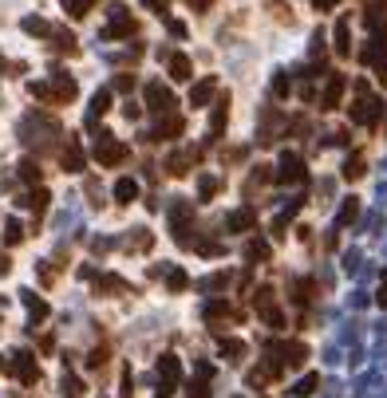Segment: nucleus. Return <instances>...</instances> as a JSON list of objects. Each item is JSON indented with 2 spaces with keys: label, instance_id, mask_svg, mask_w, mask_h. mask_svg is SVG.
<instances>
[{
  "label": "nucleus",
  "instance_id": "f257e3e1",
  "mask_svg": "<svg viewBox=\"0 0 387 398\" xmlns=\"http://www.w3.org/2000/svg\"><path fill=\"white\" fill-rule=\"evenodd\" d=\"M32 95L44 99V103H71L75 99V79L60 75L56 83H32Z\"/></svg>",
  "mask_w": 387,
  "mask_h": 398
},
{
  "label": "nucleus",
  "instance_id": "f03ea898",
  "mask_svg": "<svg viewBox=\"0 0 387 398\" xmlns=\"http://www.w3.org/2000/svg\"><path fill=\"white\" fill-rule=\"evenodd\" d=\"M95 158H99V166H107V170H115V166H123V162L130 158V150L119 138H111V134H103L95 142Z\"/></svg>",
  "mask_w": 387,
  "mask_h": 398
},
{
  "label": "nucleus",
  "instance_id": "7ed1b4c3",
  "mask_svg": "<svg viewBox=\"0 0 387 398\" xmlns=\"http://www.w3.org/2000/svg\"><path fill=\"white\" fill-rule=\"evenodd\" d=\"M253 308H257V316L265 319L269 327H285V312L277 308L273 288H257V296H253Z\"/></svg>",
  "mask_w": 387,
  "mask_h": 398
},
{
  "label": "nucleus",
  "instance_id": "20e7f679",
  "mask_svg": "<svg viewBox=\"0 0 387 398\" xmlns=\"http://www.w3.org/2000/svg\"><path fill=\"white\" fill-rule=\"evenodd\" d=\"M8 371L16 375L24 386H36L40 382V366H36V355H28V351H16L12 355V363H8Z\"/></svg>",
  "mask_w": 387,
  "mask_h": 398
},
{
  "label": "nucleus",
  "instance_id": "39448f33",
  "mask_svg": "<svg viewBox=\"0 0 387 398\" xmlns=\"http://www.w3.org/2000/svg\"><path fill=\"white\" fill-rule=\"evenodd\" d=\"M146 107L154 114H174V95L162 83H146Z\"/></svg>",
  "mask_w": 387,
  "mask_h": 398
},
{
  "label": "nucleus",
  "instance_id": "423d86ee",
  "mask_svg": "<svg viewBox=\"0 0 387 398\" xmlns=\"http://www.w3.org/2000/svg\"><path fill=\"white\" fill-rule=\"evenodd\" d=\"M375 114H379V99H371L368 87H360V99H355V107H352V119L371 127V123H375Z\"/></svg>",
  "mask_w": 387,
  "mask_h": 398
},
{
  "label": "nucleus",
  "instance_id": "0eeeda50",
  "mask_svg": "<svg viewBox=\"0 0 387 398\" xmlns=\"http://www.w3.org/2000/svg\"><path fill=\"white\" fill-rule=\"evenodd\" d=\"M134 32V20H130V12L123 8V4H115L111 8V28H107V40H119V36H130Z\"/></svg>",
  "mask_w": 387,
  "mask_h": 398
},
{
  "label": "nucleus",
  "instance_id": "6e6552de",
  "mask_svg": "<svg viewBox=\"0 0 387 398\" xmlns=\"http://www.w3.org/2000/svg\"><path fill=\"white\" fill-rule=\"evenodd\" d=\"M60 162H64L67 174H80L83 166H87V154H83V146L75 142V138H67V146L60 150Z\"/></svg>",
  "mask_w": 387,
  "mask_h": 398
},
{
  "label": "nucleus",
  "instance_id": "1a4fd4ad",
  "mask_svg": "<svg viewBox=\"0 0 387 398\" xmlns=\"http://www.w3.org/2000/svg\"><path fill=\"white\" fill-rule=\"evenodd\" d=\"M344 87H348L344 75H328V87H324V95H320V111H336L340 99H344Z\"/></svg>",
  "mask_w": 387,
  "mask_h": 398
},
{
  "label": "nucleus",
  "instance_id": "9d476101",
  "mask_svg": "<svg viewBox=\"0 0 387 398\" xmlns=\"http://www.w3.org/2000/svg\"><path fill=\"white\" fill-rule=\"evenodd\" d=\"M159 379H162V398H166L170 390H174V382L182 379V366H178L174 355H166V359L159 363Z\"/></svg>",
  "mask_w": 387,
  "mask_h": 398
},
{
  "label": "nucleus",
  "instance_id": "9b49d317",
  "mask_svg": "<svg viewBox=\"0 0 387 398\" xmlns=\"http://www.w3.org/2000/svg\"><path fill=\"white\" fill-rule=\"evenodd\" d=\"M277 182H305V162L296 158V154H285V162H281V174H277Z\"/></svg>",
  "mask_w": 387,
  "mask_h": 398
},
{
  "label": "nucleus",
  "instance_id": "f8f14e48",
  "mask_svg": "<svg viewBox=\"0 0 387 398\" xmlns=\"http://www.w3.org/2000/svg\"><path fill=\"white\" fill-rule=\"evenodd\" d=\"M182 130H186V123H182V119H178V114H162V123H159V130H154V138H178V134H182Z\"/></svg>",
  "mask_w": 387,
  "mask_h": 398
},
{
  "label": "nucleus",
  "instance_id": "ddd939ff",
  "mask_svg": "<svg viewBox=\"0 0 387 398\" xmlns=\"http://www.w3.org/2000/svg\"><path fill=\"white\" fill-rule=\"evenodd\" d=\"M213 95H218V79H202V83H198V87L190 91V107H206Z\"/></svg>",
  "mask_w": 387,
  "mask_h": 398
},
{
  "label": "nucleus",
  "instance_id": "4468645a",
  "mask_svg": "<svg viewBox=\"0 0 387 398\" xmlns=\"http://www.w3.org/2000/svg\"><path fill=\"white\" fill-rule=\"evenodd\" d=\"M371 44H375V48L364 51V64H379V60H387V24H384V32H375Z\"/></svg>",
  "mask_w": 387,
  "mask_h": 398
},
{
  "label": "nucleus",
  "instance_id": "2eb2a0df",
  "mask_svg": "<svg viewBox=\"0 0 387 398\" xmlns=\"http://www.w3.org/2000/svg\"><path fill=\"white\" fill-rule=\"evenodd\" d=\"M170 79H178V83L194 79V67H190V60H186V55H170Z\"/></svg>",
  "mask_w": 387,
  "mask_h": 398
},
{
  "label": "nucleus",
  "instance_id": "dca6fc26",
  "mask_svg": "<svg viewBox=\"0 0 387 398\" xmlns=\"http://www.w3.org/2000/svg\"><path fill=\"white\" fill-rule=\"evenodd\" d=\"M48 201H51L48 190H36V193H28V197H24V206H28V209L36 213V221H40V217L48 213Z\"/></svg>",
  "mask_w": 387,
  "mask_h": 398
},
{
  "label": "nucleus",
  "instance_id": "f3484780",
  "mask_svg": "<svg viewBox=\"0 0 387 398\" xmlns=\"http://www.w3.org/2000/svg\"><path fill=\"white\" fill-rule=\"evenodd\" d=\"M115 197H119V201H123V206H130V201H134V197H139V186H134V182H130V177H119V186H115Z\"/></svg>",
  "mask_w": 387,
  "mask_h": 398
},
{
  "label": "nucleus",
  "instance_id": "a211bd4d",
  "mask_svg": "<svg viewBox=\"0 0 387 398\" xmlns=\"http://www.w3.org/2000/svg\"><path fill=\"white\" fill-rule=\"evenodd\" d=\"M190 166H194V158H190V154H170V162H166V170H170L174 177L190 174Z\"/></svg>",
  "mask_w": 387,
  "mask_h": 398
},
{
  "label": "nucleus",
  "instance_id": "6ab92c4d",
  "mask_svg": "<svg viewBox=\"0 0 387 398\" xmlns=\"http://www.w3.org/2000/svg\"><path fill=\"white\" fill-rule=\"evenodd\" d=\"M348 20H336V55H352V44H348Z\"/></svg>",
  "mask_w": 387,
  "mask_h": 398
},
{
  "label": "nucleus",
  "instance_id": "aec40b11",
  "mask_svg": "<svg viewBox=\"0 0 387 398\" xmlns=\"http://www.w3.org/2000/svg\"><path fill=\"white\" fill-rule=\"evenodd\" d=\"M229 119V99H222L218 107H213V119H210V134H222V127H226Z\"/></svg>",
  "mask_w": 387,
  "mask_h": 398
},
{
  "label": "nucleus",
  "instance_id": "412c9836",
  "mask_svg": "<svg viewBox=\"0 0 387 398\" xmlns=\"http://www.w3.org/2000/svg\"><path fill=\"white\" fill-rule=\"evenodd\" d=\"M95 292H130V284L127 280H119V276H99Z\"/></svg>",
  "mask_w": 387,
  "mask_h": 398
},
{
  "label": "nucleus",
  "instance_id": "4be33fe9",
  "mask_svg": "<svg viewBox=\"0 0 387 398\" xmlns=\"http://www.w3.org/2000/svg\"><path fill=\"white\" fill-rule=\"evenodd\" d=\"M60 4H64L67 8V16H87V12H91V8H95V0H60Z\"/></svg>",
  "mask_w": 387,
  "mask_h": 398
},
{
  "label": "nucleus",
  "instance_id": "5701e85b",
  "mask_svg": "<svg viewBox=\"0 0 387 398\" xmlns=\"http://www.w3.org/2000/svg\"><path fill=\"white\" fill-rule=\"evenodd\" d=\"M20 296H24V303H28V312H32L36 319H44V316H48V312H51V308H48V303H44V300H40L36 292H20Z\"/></svg>",
  "mask_w": 387,
  "mask_h": 398
},
{
  "label": "nucleus",
  "instance_id": "b1692460",
  "mask_svg": "<svg viewBox=\"0 0 387 398\" xmlns=\"http://www.w3.org/2000/svg\"><path fill=\"white\" fill-rule=\"evenodd\" d=\"M253 221H257V217H253V209H242V213H233V217H229V229H249Z\"/></svg>",
  "mask_w": 387,
  "mask_h": 398
},
{
  "label": "nucleus",
  "instance_id": "393cba45",
  "mask_svg": "<svg viewBox=\"0 0 387 398\" xmlns=\"http://www.w3.org/2000/svg\"><path fill=\"white\" fill-rule=\"evenodd\" d=\"M245 260H269V245H261V240H249V249H245Z\"/></svg>",
  "mask_w": 387,
  "mask_h": 398
},
{
  "label": "nucleus",
  "instance_id": "a878e982",
  "mask_svg": "<svg viewBox=\"0 0 387 398\" xmlns=\"http://www.w3.org/2000/svg\"><path fill=\"white\" fill-rule=\"evenodd\" d=\"M20 177H24V182H40V162L24 158L20 162Z\"/></svg>",
  "mask_w": 387,
  "mask_h": 398
},
{
  "label": "nucleus",
  "instance_id": "bb28decb",
  "mask_svg": "<svg viewBox=\"0 0 387 398\" xmlns=\"http://www.w3.org/2000/svg\"><path fill=\"white\" fill-rule=\"evenodd\" d=\"M60 386H64V398H83V382L80 379L64 375V382H60Z\"/></svg>",
  "mask_w": 387,
  "mask_h": 398
},
{
  "label": "nucleus",
  "instance_id": "cd10ccee",
  "mask_svg": "<svg viewBox=\"0 0 387 398\" xmlns=\"http://www.w3.org/2000/svg\"><path fill=\"white\" fill-rule=\"evenodd\" d=\"M344 177H348V182L364 177V158H348V162H344Z\"/></svg>",
  "mask_w": 387,
  "mask_h": 398
},
{
  "label": "nucleus",
  "instance_id": "c85d7f7f",
  "mask_svg": "<svg viewBox=\"0 0 387 398\" xmlns=\"http://www.w3.org/2000/svg\"><path fill=\"white\" fill-rule=\"evenodd\" d=\"M107 103H111V91H99V95L91 99V119H99V114L107 111Z\"/></svg>",
  "mask_w": 387,
  "mask_h": 398
},
{
  "label": "nucleus",
  "instance_id": "c756f323",
  "mask_svg": "<svg viewBox=\"0 0 387 398\" xmlns=\"http://www.w3.org/2000/svg\"><path fill=\"white\" fill-rule=\"evenodd\" d=\"M222 355H229V359H242V355H245V343H242V339H226V343H222Z\"/></svg>",
  "mask_w": 387,
  "mask_h": 398
},
{
  "label": "nucleus",
  "instance_id": "7c9ffc66",
  "mask_svg": "<svg viewBox=\"0 0 387 398\" xmlns=\"http://www.w3.org/2000/svg\"><path fill=\"white\" fill-rule=\"evenodd\" d=\"M4 240H8V245H20V240H24V229H20V221H8V225H4Z\"/></svg>",
  "mask_w": 387,
  "mask_h": 398
},
{
  "label": "nucleus",
  "instance_id": "2f4dec72",
  "mask_svg": "<svg viewBox=\"0 0 387 398\" xmlns=\"http://www.w3.org/2000/svg\"><path fill=\"white\" fill-rule=\"evenodd\" d=\"M24 32H32V36H51V24H44V20H24Z\"/></svg>",
  "mask_w": 387,
  "mask_h": 398
},
{
  "label": "nucleus",
  "instance_id": "473e14b6",
  "mask_svg": "<svg viewBox=\"0 0 387 398\" xmlns=\"http://www.w3.org/2000/svg\"><path fill=\"white\" fill-rule=\"evenodd\" d=\"M355 217H360V201H355V197H352V201H348V206L340 209V225H348V221H355Z\"/></svg>",
  "mask_w": 387,
  "mask_h": 398
},
{
  "label": "nucleus",
  "instance_id": "72a5a7b5",
  "mask_svg": "<svg viewBox=\"0 0 387 398\" xmlns=\"http://www.w3.org/2000/svg\"><path fill=\"white\" fill-rule=\"evenodd\" d=\"M87 363H91V371H103V363H107V347H95Z\"/></svg>",
  "mask_w": 387,
  "mask_h": 398
},
{
  "label": "nucleus",
  "instance_id": "f704fd0d",
  "mask_svg": "<svg viewBox=\"0 0 387 398\" xmlns=\"http://www.w3.org/2000/svg\"><path fill=\"white\" fill-rule=\"evenodd\" d=\"M316 382H320L316 375H308V379L301 382V386H296V395H312V390H316Z\"/></svg>",
  "mask_w": 387,
  "mask_h": 398
},
{
  "label": "nucleus",
  "instance_id": "c9c22d12",
  "mask_svg": "<svg viewBox=\"0 0 387 398\" xmlns=\"http://www.w3.org/2000/svg\"><path fill=\"white\" fill-rule=\"evenodd\" d=\"M186 284H190V280H186V272H170V288H174V292H182Z\"/></svg>",
  "mask_w": 387,
  "mask_h": 398
},
{
  "label": "nucleus",
  "instance_id": "e433bc0d",
  "mask_svg": "<svg viewBox=\"0 0 387 398\" xmlns=\"http://www.w3.org/2000/svg\"><path fill=\"white\" fill-rule=\"evenodd\" d=\"M130 87H134V75H119L115 79V91H130Z\"/></svg>",
  "mask_w": 387,
  "mask_h": 398
},
{
  "label": "nucleus",
  "instance_id": "4c0bfd02",
  "mask_svg": "<svg viewBox=\"0 0 387 398\" xmlns=\"http://www.w3.org/2000/svg\"><path fill=\"white\" fill-rule=\"evenodd\" d=\"M273 91H277V95H281V99H285V95H289V91H292V87H289V79H285V75H281V79L273 83Z\"/></svg>",
  "mask_w": 387,
  "mask_h": 398
},
{
  "label": "nucleus",
  "instance_id": "58836bf2",
  "mask_svg": "<svg viewBox=\"0 0 387 398\" xmlns=\"http://www.w3.org/2000/svg\"><path fill=\"white\" fill-rule=\"evenodd\" d=\"M375 300H379V308H387V272H384V280H379V296Z\"/></svg>",
  "mask_w": 387,
  "mask_h": 398
},
{
  "label": "nucleus",
  "instance_id": "ea45409f",
  "mask_svg": "<svg viewBox=\"0 0 387 398\" xmlns=\"http://www.w3.org/2000/svg\"><path fill=\"white\" fill-rule=\"evenodd\" d=\"M12 272V260H8V253H0V276H8Z\"/></svg>",
  "mask_w": 387,
  "mask_h": 398
},
{
  "label": "nucleus",
  "instance_id": "a19ab883",
  "mask_svg": "<svg viewBox=\"0 0 387 398\" xmlns=\"http://www.w3.org/2000/svg\"><path fill=\"white\" fill-rule=\"evenodd\" d=\"M186 4H190V8H198V12H206V8H210L213 0H186Z\"/></svg>",
  "mask_w": 387,
  "mask_h": 398
},
{
  "label": "nucleus",
  "instance_id": "79ce46f5",
  "mask_svg": "<svg viewBox=\"0 0 387 398\" xmlns=\"http://www.w3.org/2000/svg\"><path fill=\"white\" fill-rule=\"evenodd\" d=\"M332 4H336V0H316V8H332Z\"/></svg>",
  "mask_w": 387,
  "mask_h": 398
},
{
  "label": "nucleus",
  "instance_id": "37998d69",
  "mask_svg": "<svg viewBox=\"0 0 387 398\" xmlns=\"http://www.w3.org/2000/svg\"><path fill=\"white\" fill-rule=\"evenodd\" d=\"M4 366H8V363H4V359H0V371H4Z\"/></svg>",
  "mask_w": 387,
  "mask_h": 398
},
{
  "label": "nucleus",
  "instance_id": "c03bdc74",
  "mask_svg": "<svg viewBox=\"0 0 387 398\" xmlns=\"http://www.w3.org/2000/svg\"><path fill=\"white\" fill-rule=\"evenodd\" d=\"M0 67H4V55H0Z\"/></svg>",
  "mask_w": 387,
  "mask_h": 398
}]
</instances>
